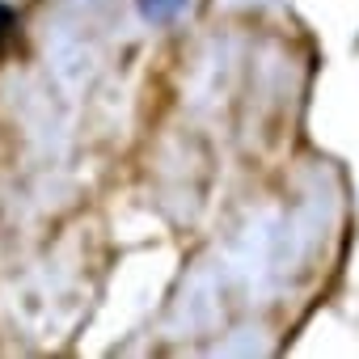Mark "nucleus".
<instances>
[{
    "mask_svg": "<svg viewBox=\"0 0 359 359\" xmlns=\"http://www.w3.org/2000/svg\"><path fill=\"white\" fill-rule=\"evenodd\" d=\"M140 9H144L148 22H169L187 9V0H140Z\"/></svg>",
    "mask_w": 359,
    "mask_h": 359,
    "instance_id": "f257e3e1",
    "label": "nucleus"
},
{
    "mask_svg": "<svg viewBox=\"0 0 359 359\" xmlns=\"http://www.w3.org/2000/svg\"><path fill=\"white\" fill-rule=\"evenodd\" d=\"M13 26H18V13H13V9L5 5V0H0V39H5V34H9Z\"/></svg>",
    "mask_w": 359,
    "mask_h": 359,
    "instance_id": "f03ea898",
    "label": "nucleus"
}]
</instances>
